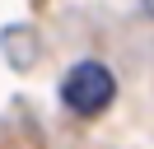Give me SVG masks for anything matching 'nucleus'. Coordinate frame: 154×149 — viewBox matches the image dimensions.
Wrapping results in <instances>:
<instances>
[{
	"label": "nucleus",
	"mask_w": 154,
	"mask_h": 149,
	"mask_svg": "<svg viewBox=\"0 0 154 149\" xmlns=\"http://www.w3.org/2000/svg\"><path fill=\"white\" fill-rule=\"evenodd\" d=\"M112 98H117V74L103 61H75L61 79V102L75 117H98V112H107Z\"/></svg>",
	"instance_id": "1"
},
{
	"label": "nucleus",
	"mask_w": 154,
	"mask_h": 149,
	"mask_svg": "<svg viewBox=\"0 0 154 149\" xmlns=\"http://www.w3.org/2000/svg\"><path fill=\"white\" fill-rule=\"evenodd\" d=\"M145 14H149V19H154V0H145Z\"/></svg>",
	"instance_id": "2"
}]
</instances>
